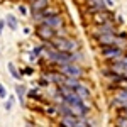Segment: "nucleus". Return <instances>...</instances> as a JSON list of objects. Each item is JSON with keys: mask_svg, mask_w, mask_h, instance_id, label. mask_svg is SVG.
<instances>
[{"mask_svg": "<svg viewBox=\"0 0 127 127\" xmlns=\"http://www.w3.org/2000/svg\"><path fill=\"white\" fill-rule=\"evenodd\" d=\"M46 114H49V115H56L58 110H56V107H48L46 108Z\"/></svg>", "mask_w": 127, "mask_h": 127, "instance_id": "obj_19", "label": "nucleus"}, {"mask_svg": "<svg viewBox=\"0 0 127 127\" xmlns=\"http://www.w3.org/2000/svg\"><path fill=\"white\" fill-rule=\"evenodd\" d=\"M7 97V90H5V87L0 83V98H5Z\"/></svg>", "mask_w": 127, "mask_h": 127, "instance_id": "obj_20", "label": "nucleus"}, {"mask_svg": "<svg viewBox=\"0 0 127 127\" xmlns=\"http://www.w3.org/2000/svg\"><path fill=\"white\" fill-rule=\"evenodd\" d=\"M48 5H51V0H32V2H29L31 14H36V12H39V10L46 9Z\"/></svg>", "mask_w": 127, "mask_h": 127, "instance_id": "obj_10", "label": "nucleus"}, {"mask_svg": "<svg viewBox=\"0 0 127 127\" xmlns=\"http://www.w3.org/2000/svg\"><path fill=\"white\" fill-rule=\"evenodd\" d=\"M3 26H5V22H3V20H0V32H2V29H3Z\"/></svg>", "mask_w": 127, "mask_h": 127, "instance_id": "obj_25", "label": "nucleus"}, {"mask_svg": "<svg viewBox=\"0 0 127 127\" xmlns=\"http://www.w3.org/2000/svg\"><path fill=\"white\" fill-rule=\"evenodd\" d=\"M85 5H87L88 14H95V12H100V10L107 9L105 0H85Z\"/></svg>", "mask_w": 127, "mask_h": 127, "instance_id": "obj_8", "label": "nucleus"}, {"mask_svg": "<svg viewBox=\"0 0 127 127\" xmlns=\"http://www.w3.org/2000/svg\"><path fill=\"white\" fill-rule=\"evenodd\" d=\"M3 22L7 24V27H9L10 31H17V27H19V24H17V19H15L14 15H7Z\"/></svg>", "mask_w": 127, "mask_h": 127, "instance_id": "obj_15", "label": "nucleus"}, {"mask_svg": "<svg viewBox=\"0 0 127 127\" xmlns=\"http://www.w3.org/2000/svg\"><path fill=\"white\" fill-rule=\"evenodd\" d=\"M98 46H108V44H115L117 46V32H107V34H100L95 37Z\"/></svg>", "mask_w": 127, "mask_h": 127, "instance_id": "obj_7", "label": "nucleus"}, {"mask_svg": "<svg viewBox=\"0 0 127 127\" xmlns=\"http://www.w3.org/2000/svg\"><path fill=\"white\" fill-rule=\"evenodd\" d=\"M3 107H5V110H10V108H12V100L5 102V103H3Z\"/></svg>", "mask_w": 127, "mask_h": 127, "instance_id": "obj_22", "label": "nucleus"}, {"mask_svg": "<svg viewBox=\"0 0 127 127\" xmlns=\"http://www.w3.org/2000/svg\"><path fill=\"white\" fill-rule=\"evenodd\" d=\"M107 5H112V0H107Z\"/></svg>", "mask_w": 127, "mask_h": 127, "instance_id": "obj_26", "label": "nucleus"}, {"mask_svg": "<svg viewBox=\"0 0 127 127\" xmlns=\"http://www.w3.org/2000/svg\"><path fill=\"white\" fill-rule=\"evenodd\" d=\"M19 10H20V14H24V15L27 14V9H26L24 5H19Z\"/></svg>", "mask_w": 127, "mask_h": 127, "instance_id": "obj_23", "label": "nucleus"}, {"mask_svg": "<svg viewBox=\"0 0 127 127\" xmlns=\"http://www.w3.org/2000/svg\"><path fill=\"white\" fill-rule=\"evenodd\" d=\"M58 71L61 75H64V76H76V78H81V75H83V69L73 61L58 64Z\"/></svg>", "mask_w": 127, "mask_h": 127, "instance_id": "obj_1", "label": "nucleus"}, {"mask_svg": "<svg viewBox=\"0 0 127 127\" xmlns=\"http://www.w3.org/2000/svg\"><path fill=\"white\" fill-rule=\"evenodd\" d=\"M29 97L32 98V100H34V98H36V100H39V93H37V92H34V90H32V92H31V93H29Z\"/></svg>", "mask_w": 127, "mask_h": 127, "instance_id": "obj_21", "label": "nucleus"}, {"mask_svg": "<svg viewBox=\"0 0 127 127\" xmlns=\"http://www.w3.org/2000/svg\"><path fill=\"white\" fill-rule=\"evenodd\" d=\"M9 69H10V75H12L15 80L20 78V73L17 71V68H15V64H14V63H9Z\"/></svg>", "mask_w": 127, "mask_h": 127, "instance_id": "obj_18", "label": "nucleus"}, {"mask_svg": "<svg viewBox=\"0 0 127 127\" xmlns=\"http://www.w3.org/2000/svg\"><path fill=\"white\" fill-rule=\"evenodd\" d=\"M110 103L117 108H126L127 107V88H117Z\"/></svg>", "mask_w": 127, "mask_h": 127, "instance_id": "obj_5", "label": "nucleus"}, {"mask_svg": "<svg viewBox=\"0 0 127 127\" xmlns=\"http://www.w3.org/2000/svg\"><path fill=\"white\" fill-rule=\"evenodd\" d=\"M36 36H37L39 39H42V41H51V39L56 37V29L41 22L39 26H37V29H36Z\"/></svg>", "mask_w": 127, "mask_h": 127, "instance_id": "obj_4", "label": "nucleus"}, {"mask_svg": "<svg viewBox=\"0 0 127 127\" xmlns=\"http://www.w3.org/2000/svg\"><path fill=\"white\" fill-rule=\"evenodd\" d=\"M41 22H42V24H46V26L54 27V29H61V27L64 26V19L61 17V14H54V15L42 17V19H41Z\"/></svg>", "mask_w": 127, "mask_h": 127, "instance_id": "obj_6", "label": "nucleus"}, {"mask_svg": "<svg viewBox=\"0 0 127 127\" xmlns=\"http://www.w3.org/2000/svg\"><path fill=\"white\" fill-rule=\"evenodd\" d=\"M80 83H81V81H80V78H76V76H64V80H63V85H66V87L71 88V90H75Z\"/></svg>", "mask_w": 127, "mask_h": 127, "instance_id": "obj_14", "label": "nucleus"}, {"mask_svg": "<svg viewBox=\"0 0 127 127\" xmlns=\"http://www.w3.org/2000/svg\"><path fill=\"white\" fill-rule=\"evenodd\" d=\"M120 115H124V117H127V107L124 108V110H122V112H120Z\"/></svg>", "mask_w": 127, "mask_h": 127, "instance_id": "obj_24", "label": "nucleus"}, {"mask_svg": "<svg viewBox=\"0 0 127 127\" xmlns=\"http://www.w3.org/2000/svg\"><path fill=\"white\" fill-rule=\"evenodd\" d=\"M75 93L78 95L81 100H87V98L92 97V92H90V88L87 87V85H83V83H80L78 87L75 88Z\"/></svg>", "mask_w": 127, "mask_h": 127, "instance_id": "obj_12", "label": "nucleus"}, {"mask_svg": "<svg viewBox=\"0 0 127 127\" xmlns=\"http://www.w3.org/2000/svg\"><path fill=\"white\" fill-rule=\"evenodd\" d=\"M100 54L105 59L112 61V59H117L119 56L124 54V51L120 46H115V44H108V46H100Z\"/></svg>", "mask_w": 127, "mask_h": 127, "instance_id": "obj_2", "label": "nucleus"}, {"mask_svg": "<svg viewBox=\"0 0 127 127\" xmlns=\"http://www.w3.org/2000/svg\"><path fill=\"white\" fill-rule=\"evenodd\" d=\"M44 76L48 78L49 83H54V85H61L64 80V75H61L59 71H51V73H46Z\"/></svg>", "mask_w": 127, "mask_h": 127, "instance_id": "obj_11", "label": "nucleus"}, {"mask_svg": "<svg viewBox=\"0 0 127 127\" xmlns=\"http://www.w3.org/2000/svg\"><path fill=\"white\" fill-rule=\"evenodd\" d=\"M15 95H17L20 103H24L26 102V87L24 85H15Z\"/></svg>", "mask_w": 127, "mask_h": 127, "instance_id": "obj_16", "label": "nucleus"}, {"mask_svg": "<svg viewBox=\"0 0 127 127\" xmlns=\"http://www.w3.org/2000/svg\"><path fill=\"white\" fill-rule=\"evenodd\" d=\"M93 17H92V20H93V24H102V22H105V20H110L114 15H112V12H108L107 9L105 10H100V12H95V14H92Z\"/></svg>", "mask_w": 127, "mask_h": 127, "instance_id": "obj_9", "label": "nucleus"}, {"mask_svg": "<svg viewBox=\"0 0 127 127\" xmlns=\"http://www.w3.org/2000/svg\"><path fill=\"white\" fill-rule=\"evenodd\" d=\"M115 126H119V127H127V117H124V115H120V114H119L117 119H115Z\"/></svg>", "mask_w": 127, "mask_h": 127, "instance_id": "obj_17", "label": "nucleus"}, {"mask_svg": "<svg viewBox=\"0 0 127 127\" xmlns=\"http://www.w3.org/2000/svg\"><path fill=\"white\" fill-rule=\"evenodd\" d=\"M78 124V117L73 115V114H68V115H61V126L64 127H73Z\"/></svg>", "mask_w": 127, "mask_h": 127, "instance_id": "obj_13", "label": "nucleus"}, {"mask_svg": "<svg viewBox=\"0 0 127 127\" xmlns=\"http://www.w3.org/2000/svg\"><path fill=\"white\" fill-rule=\"evenodd\" d=\"M107 32H117V26H115V22L112 19L105 20V22H102V24H95V27L92 31V36L97 37L100 34H107Z\"/></svg>", "mask_w": 127, "mask_h": 127, "instance_id": "obj_3", "label": "nucleus"}]
</instances>
